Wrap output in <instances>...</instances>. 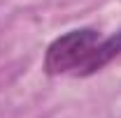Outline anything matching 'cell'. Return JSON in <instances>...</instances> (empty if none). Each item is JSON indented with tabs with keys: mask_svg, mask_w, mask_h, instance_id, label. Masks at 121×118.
<instances>
[{
	"mask_svg": "<svg viewBox=\"0 0 121 118\" xmlns=\"http://www.w3.org/2000/svg\"><path fill=\"white\" fill-rule=\"evenodd\" d=\"M103 39L100 30L95 28H75L68 30L65 35L56 37L47 46L44 53V72L51 76L72 74L79 76L82 67L86 65L89 56L93 53L95 44Z\"/></svg>",
	"mask_w": 121,
	"mask_h": 118,
	"instance_id": "6da1fadb",
	"label": "cell"
},
{
	"mask_svg": "<svg viewBox=\"0 0 121 118\" xmlns=\"http://www.w3.org/2000/svg\"><path fill=\"white\" fill-rule=\"evenodd\" d=\"M117 56H121V30H117V32L109 35V37H103V39L95 44L93 53L89 56L86 65L82 67L79 76H91V74H95L98 70H103L105 65H109Z\"/></svg>",
	"mask_w": 121,
	"mask_h": 118,
	"instance_id": "7a4b0ae2",
	"label": "cell"
}]
</instances>
